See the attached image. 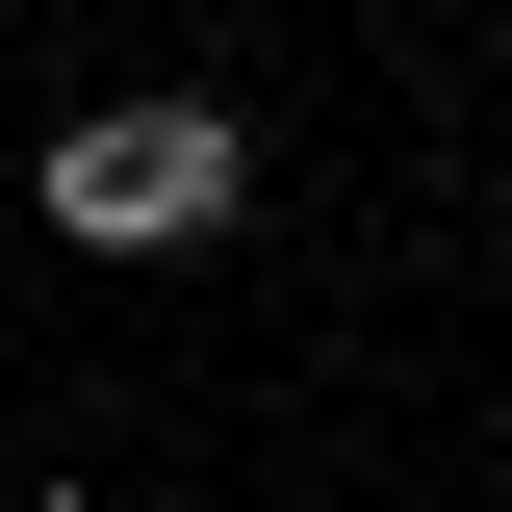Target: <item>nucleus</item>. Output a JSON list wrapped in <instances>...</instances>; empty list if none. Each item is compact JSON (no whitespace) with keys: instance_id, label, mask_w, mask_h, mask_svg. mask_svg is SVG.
Returning a JSON list of instances; mask_svg holds the SVG:
<instances>
[{"instance_id":"obj_1","label":"nucleus","mask_w":512,"mask_h":512,"mask_svg":"<svg viewBox=\"0 0 512 512\" xmlns=\"http://www.w3.org/2000/svg\"><path fill=\"white\" fill-rule=\"evenodd\" d=\"M256 205V128L231 103H103V128H52V231L77 256H180V231H231Z\"/></svg>"}]
</instances>
